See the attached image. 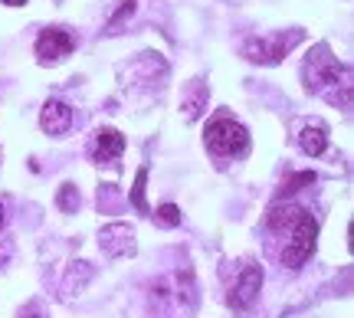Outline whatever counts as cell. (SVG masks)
Returning a JSON list of instances; mask_svg holds the SVG:
<instances>
[{
    "mask_svg": "<svg viewBox=\"0 0 354 318\" xmlns=\"http://www.w3.org/2000/svg\"><path fill=\"white\" fill-rule=\"evenodd\" d=\"M315 236H318V223L308 214H302L289 227V240H286V250H282V263L289 269H299L305 259L312 256V250H315Z\"/></svg>",
    "mask_w": 354,
    "mask_h": 318,
    "instance_id": "3957f363",
    "label": "cell"
},
{
    "mask_svg": "<svg viewBox=\"0 0 354 318\" xmlns=\"http://www.w3.org/2000/svg\"><path fill=\"white\" fill-rule=\"evenodd\" d=\"M24 318H43V315H37V312H26V315Z\"/></svg>",
    "mask_w": 354,
    "mask_h": 318,
    "instance_id": "e0dca14e",
    "label": "cell"
},
{
    "mask_svg": "<svg viewBox=\"0 0 354 318\" xmlns=\"http://www.w3.org/2000/svg\"><path fill=\"white\" fill-rule=\"evenodd\" d=\"M158 223H161V227H177V223H180V210H177L174 204H165L158 210Z\"/></svg>",
    "mask_w": 354,
    "mask_h": 318,
    "instance_id": "4fadbf2b",
    "label": "cell"
},
{
    "mask_svg": "<svg viewBox=\"0 0 354 318\" xmlns=\"http://www.w3.org/2000/svg\"><path fill=\"white\" fill-rule=\"evenodd\" d=\"M302 214H305L302 207H292V204L289 207H272V214H269V227L272 230H289Z\"/></svg>",
    "mask_w": 354,
    "mask_h": 318,
    "instance_id": "8fae6325",
    "label": "cell"
},
{
    "mask_svg": "<svg viewBox=\"0 0 354 318\" xmlns=\"http://www.w3.org/2000/svg\"><path fill=\"white\" fill-rule=\"evenodd\" d=\"M302 39V30H292V33H272V37H259V39H250L243 53H246V59H253V63H279V59H286L292 53V46Z\"/></svg>",
    "mask_w": 354,
    "mask_h": 318,
    "instance_id": "277c9868",
    "label": "cell"
},
{
    "mask_svg": "<svg viewBox=\"0 0 354 318\" xmlns=\"http://www.w3.org/2000/svg\"><path fill=\"white\" fill-rule=\"evenodd\" d=\"M39 125H43V131H50V135H63V131H69V125H73V109L66 102H46L43 105V112H39Z\"/></svg>",
    "mask_w": 354,
    "mask_h": 318,
    "instance_id": "52a82bcc",
    "label": "cell"
},
{
    "mask_svg": "<svg viewBox=\"0 0 354 318\" xmlns=\"http://www.w3.org/2000/svg\"><path fill=\"white\" fill-rule=\"evenodd\" d=\"M259 289H263V269L256 266V263H243L236 282L230 286V306L240 308V312L243 308H250L256 302Z\"/></svg>",
    "mask_w": 354,
    "mask_h": 318,
    "instance_id": "8992f818",
    "label": "cell"
},
{
    "mask_svg": "<svg viewBox=\"0 0 354 318\" xmlns=\"http://www.w3.org/2000/svg\"><path fill=\"white\" fill-rule=\"evenodd\" d=\"M7 7H20V3H26V0H3Z\"/></svg>",
    "mask_w": 354,
    "mask_h": 318,
    "instance_id": "2e32d148",
    "label": "cell"
},
{
    "mask_svg": "<svg viewBox=\"0 0 354 318\" xmlns=\"http://www.w3.org/2000/svg\"><path fill=\"white\" fill-rule=\"evenodd\" d=\"M135 233H131V227H125V223H112V227L102 230V250L109 256H122V253H131L135 250Z\"/></svg>",
    "mask_w": 354,
    "mask_h": 318,
    "instance_id": "ba28073f",
    "label": "cell"
},
{
    "mask_svg": "<svg viewBox=\"0 0 354 318\" xmlns=\"http://www.w3.org/2000/svg\"><path fill=\"white\" fill-rule=\"evenodd\" d=\"M131 10H135V0H122V7H118V13L112 17V26L122 24V17H125V13H131Z\"/></svg>",
    "mask_w": 354,
    "mask_h": 318,
    "instance_id": "9a60e30c",
    "label": "cell"
},
{
    "mask_svg": "<svg viewBox=\"0 0 354 318\" xmlns=\"http://www.w3.org/2000/svg\"><path fill=\"white\" fill-rule=\"evenodd\" d=\"M0 227H3V207H0Z\"/></svg>",
    "mask_w": 354,
    "mask_h": 318,
    "instance_id": "ac0fdd59",
    "label": "cell"
},
{
    "mask_svg": "<svg viewBox=\"0 0 354 318\" xmlns=\"http://www.w3.org/2000/svg\"><path fill=\"white\" fill-rule=\"evenodd\" d=\"M145 180H148V171L141 167L138 180H135V191H131V200H135V207H138V210H145V214H148V204H145Z\"/></svg>",
    "mask_w": 354,
    "mask_h": 318,
    "instance_id": "7c38bea8",
    "label": "cell"
},
{
    "mask_svg": "<svg viewBox=\"0 0 354 318\" xmlns=\"http://www.w3.org/2000/svg\"><path fill=\"white\" fill-rule=\"evenodd\" d=\"M76 50V37L69 33V30H63V26H46L43 33L37 37V56L39 63H63L69 53Z\"/></svg>",
    "mask_w": 354,
    "mask_h": 318,
    "instance_id": "5b68a950",
    "label": "cell"
},
{
    "mask_svg": "<svg viewBox=\"0 0 354 318\" xmlns=\"http://www.w3.org/2000/svg\"><path fill=\"white\" fill-rule=\"evenodd\" d=\"M122 151H125V138L115 128H102L99 135H95V158L99 161H115Z\"/></svg>",
    "mask_w": 354,
    "mask_h": 318,
    "instance_id": "30bf717a",
    "label": "cell"
},
{
    "mask_svg": "<svg viewBox=\"0 0 354 318\" xmlns=\"http://www.w3.org/2000/svg\"><path fill=\"white\" fill-rule=\"evenodd\" d=\"M59 207H63V210H76V207H79L76 187H63V194H59Z\"/></svg>",
    "mask_w": 354,
    "mask_h": 318,
    "instance_id": "5bb4252c",
    "label": "cell"
},
{
    "mask_svg": "<svg viewBox=\"0 0 354 318\" xmlns=\"http://www.w3.org/2000/svg\"><path fill=\"white\" fill-rule=\"evenodd\" d=\"M246 128L240 122H233L227 115L214 118L207 125V148L216 154V158H233V154H243L246 151Z\"/></svg>",
    "mask_w": 354,
    "mask_h": 318,
    "instance_id": "7a4b0ae2",
    "label": "cell"
},
{
    "mask_svg": "<svg viewBox=\"0 0 354 318\" xmlns=\"http://www.w3.org/2000/svg\"><path fill=\"white\" fill-rule=\"evenodd\" d=\"M299 144H302L305 154L318 158V154L328 148V128L322 125V122H308V125L302 128V135H299Z\"/></svg>",
    "mask_w": 354,
    "mask_h": 318,
    "instance_id": "9c48e42d",
    "label": "cell"
},
{
    "mask_svg": "<svg viewBox=\"0 0 354 318\" xmlns=\"http://www.w3.org/2000/svg\"><path fill=\"white\" fill-rule=\"evenodd\" d=\"M305 86L308 92H315V95H325L331 105H342L348 109L338 89L344 95H351V69L344 63H338V56H331L328 46H315V50L308 53V59H305Z\"/></svg>",
    "mask_w": 354,
    "mask_h": 318,
    "instance_id": "6da1fadb",
    "label": "cell"
}]
</instances>
